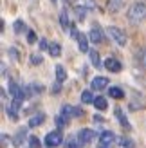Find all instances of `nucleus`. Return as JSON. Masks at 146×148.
I'll return each instance as SVG.
<instances>
[{"label":"nucleus","instance_id":"nucleus-16","mask_svg":"<svg viewBox=\"0 0 146 148\" xmlns=\"http://www.w3.org/2000/svg\"><path fill=\"white\" fill-rule=\"evenodd\" d=\"M49 54L50 56H54V58H58L61 54V47H60V43H50L49 45Z\"/></svg>","mask_w":146,"mask_h":148},{"label":"nucleus","instance_id":"nucleus-22","mask_svg":"<svg viewBox=\"0 0 146 148\" xmlns=\"http://www.w3.org/2000/svg\"><path fill=\"white\" fill-rule=\"evenodd\" d=\"M24 134H25V130H20L18 134L14 136V141H13L14 146H20V145H22V141H24Z\"/></svg>","mask_w":146,"mask_h":148},{"label":"nucleus","instance_id":"nucleus-13","mask_svg":"<svg viewBox=\"0 0 146 148\" xmlns=\"http://www.w3.org/2000/svg\"><path fill=\"white\" fill-rule=\"evenodd\" d=\"M94 107H96L98 110H106L108 103H106V99L103 98V96H96V99H94Z\"/></svg>","mask_w":146,"mask_h":148},{"label":"nucleus","instance_id":"nucleus-10","mask_svg":"<svg viewBox=\"0 0 146 148\" xmlns=\"http://www.w3.org/2000/svg\"><path fill=\"white\" fill-rule=\"evenodd\" d=\"M106 85H108V78H105V76H96L92 79V88L94 90H103Z\"/></svg>","mask_w":146,"mask_h":148},{"label":"nucleus","instance_id":"nucleus-24","mask_svg":"<svg viewBox=\"0 0 146 148\" xmlns=\"http://www.w3.org/2000/svg\"><path fill=\"white\" fill-rule=\"evenodd\" d=\"M76 14H78V20H83L85 14H87V9H85V7H81V5H78L76 7Z\"/></svg>","mask_w":146,"mask_h":148},{"label":"nucleus","instance_id":"nucleus-3","mask_svg":"<svg viewBox=\"0 0 146 148\" xmlns=\"http://www.w3.org/2000/svg\"><path fill=\"white\" fill-rule=\"evenodd\" d=\"M63 141V136L60 130H54V132H49V134L45 136V145L49 148H54V146H60Z\"/></svg>","mask_w":146,"mask_h":148},{"label":"nucleus","instance_id":"nucleus-11","mask_svg":"<svg viewBox=\"0 0 146 148\" xmlns=\"http://www.w3.org/2000/svg\"><path fill=\"white\" fill-rule=\"evenodd\" d=\"M78 45H79V51H81V53H90V51H89V36H85V34L79 33Z\"/></svg>","mask_w":146,"mask_h":148},{"label":"nucleus","instance_id":"nucleus-4","mask_svg":"<svg viewBox=\"0 0 146 148\" xmlns=\"http://www.w3.org/2000/svg\"><path fill=\"white\" fill-rule=\"evenodd\" d=\"M9 94H11V98H13V101H16V103H22L25 99V94H24V88L22 87H18L14 81H11L9 83Z\"/></svg>","mask_w":146,"mask_h":148},{"label":"nucleus","instance_id":"nucleus-1","mask_svg":"<svg viewBox=\"0 0 146 148\" xmlns=\"http://www.w3.org/2000/svg\"><path fill=\"white\" fill-rule=\"evenodd\" d=\"M126 18L130 24H141V22L146 20V2L144 0H137V2H134L132 5L128 7V11H126Z\"/></svg>","mask_w":146,"mask_h":148},{"label":"nucleus","instance_id":"nucleus-19","mask_svg":"<svg viewBox=\"0 0 146 148\" xmlns=\"http://www.w3.org/2000/svg\"><path fill=\"white\" fill-rule=\"evenodd\" d=\"M94 99H96V98H92V92L90 90H83L81 92V101L83 103H94Z\"/></svg>","mask_w":146,"mask_h":148},{"label":"nucleus","instance_id":"nucleus-26","mask_svg":"<svg viewBox=\"0 0 146 148\" xmlns=\"http://www.w3.org/2000/svg\"><path fill=\"white\" fill-rule=\"evenodd\" d=\"M42 62H43V58H42L40 54H33V56H31V63H33V65H40Z\"/></svg>","mask_w":146,"mask_h":148},{"label":"nucleus","instance_id":"nucleus-23","mask_svg":"<svg viewBox=\"0 0 146 148\" xmlns=\"http://www.w3.org/2000/svg\"><path fill=\"white\" fill-rule=\"evenodd\" d=\"M25 31V24H24V22H22V20H16V22H14V33H24Z\"/></svg>","mask_w":146,"mask_h":148},{"label":"nucleus","instance_id":"nucleus-33","mask_svg":"<svg viewBox=\"0 0 146 148\" xmlns=\"http://www.w3.org/2000/svg\"><path fill=\"white\" fill-rule=\"evenodd\" d=\"M101 148H105V146H101Z\"/></svg>","mask_w":146,"mask_h":148},{"label":"nucleus","instance_id":"nucleus-9","mask_svg":"<svg viewBox=\"0 0 146 148\" xmlns=\"http://www.w3.org/2000/svg\"><path fill=\"white\" fill-rule=\"evenodd\" d=\"M126 0H106V9L108 13H117L125 7Z\"/></svg>","mask_w":146,"mask_h":148},{"label":"nucleus","instance_id":"nucleus-21","mask_svg":"<svg viewBox=\"0 0 146 148\" xmlns=\"http://www.w3.org/2000/svg\"><path fill=\"white\" fill-rule=\"evenodd\" d=\"M137 58H139L141 67L146 69V49H141V51H139V54H137Z\"/></svg>","mask_w":146,"mask_h":148},{"label":"nucleus","instance_id":"nucleus-32","mask_svg":"<svg viewBox=\"0 0 146 148\" xmlns=\"http://www.w3.org/2000/svg\"><path fill=\"white\" fill-rule=\"evenodd\" d=\"M50 2H56V0H50Z\"/></svg>","mask_w":146,"mask_h":148},{"label":"nucleus","instance_id":"nucleus-27","mask_svg":"<svg viewBox=\"0 0 146 148\" xmlns=\"http://www.w3.org/2000/svg\"><path fill=\"white\" fill-rule=\"evenodd\" d=\"M27 42H29V43H34V42H36V33L31 31V29L27 31Z\"/></svg>","mask_w":146,"mask_h":148},{"label":"nucleus","instance_id":"nucleus-20","mask_svg":"<svg viewBox=\"0 0 146 148\" xmlns=\"http://www.w3.org/2000/svg\"><path fill=\"white\" fill-rule=\"evenodd\" d=\"M115 116H117V119L121 121V125H123V127H126V128H130V125H128V121H126V117L123 116V112H121V108H115Z\"/></svg>","mask_w":146,"mask_h":148},{"label":"nucleus","instance_id":"nucleus-5","mask_svg":"<svg viewBox=\"0 0 146 148\" xmlns=\"http://www.w3.org/2000/svg\"><path fill=\"white\" fill-rule=\"evenodd\" d=\"M89 40L92 43H101L105 40V36H103V31H101V27L99 25H94L90 29V33H89Z\"/></svg>","mask_w":146,"mask_h":148},{"label":"nucleus","instance_id":"nucleus-28","mask_svg":"<svg viewBox=\"0 0 146 148\" xmlns=\"http://www.w3.org/2000/svg\"><path fill=\"white\" fill-rule=\"evenodd\" d=\"M119 145H121V146H126V148H132V141H130V139H126V137H121V139H119Z\"/></svg>","mask_w":146,"mask_h":148},{"label":"nucleus","instance_id":"nucleus-15","mask_svg":"<svg viewBox=\"0 0 146 148\" xmlns=\"http://www.w3.org/2000/svg\"><path fill=\"white\" fill-rule=\"evenodd\" d=\"M60 22H61V27H63V31H69V29L72 27V25L69 24V16H67V11H61V14H60Z\"/></svg>","mask_w":146,"mask_h":148},{"label":"nucleus","instance_id":"nucleus-29","mask_svg":"<svg viewBox=\"0 0 146 148\" xmlns=\"http://www.w3.org/2000/svg\"><path fill=\"white\" fill-rule=\"evenodd\" d=\"M45 49H49V43H47V40H40V51H45Z\"/></svg>","mask_w":146,"mask_h":148},{"label":"nucleus","instance_id":"nucleus-31","mask_svg":"<svg viewBox=\"0 0 146 148\" xmlns=\"http://www.w3.org/2000/svg\"><path fill=\"white\" fill-rule=\"evenodd\" d=\"M5 143H7V136L4 134V136H2V146H5Z\"/></svg>","mask_w":146,"mask_h":148},{"label":"nucleus","instance_id":"nucleus-12","mask_svg":"<svg viewBox=\"0 0 146 148\" xmlns=\"http://www.w3.org/2000/svg\"><path fill=\"white\" fill-rule=\"evenodd\" d=\"M67 79V72H65L63 65H56V81L58 83H63Z\"/></svg>","mask_w":146,"mask_h":148},{"label":"nucleus","instance_id":"nucleus-30","mask_svg":"<svg viewBox=\"0 0 146 148\" xmlns=\"http://www.w3.org/2000/svg\"><path fill=\"white\" fill-rule=\"evenodd\" d=\"M60 88H61V83H58V81H56V83L53 85V94H58V92H60Z\"/></svg>","mask_w":146,"mask_h":148},{"label":"nucleus","instance_id":"nucleus-6","mask_svg":"<svg viewBox=\"0 0 146 148\" xmlns=\"http://www.w3.org/2000/svg\"><path fill=\"white\" fill-rule=\"evenodd\" d=\"M78 137H79V143L81 145H87V143H90L92 139H96V132L90 130V128H83V130H79Z\"/></svg>","mask_w":146,"mask_h":148},{"label":"nucleus","instance_id":"nucleus-18","mask_svg":"<svg viewBox=\"0 0 146 148\" xmlns=\"http://www.w3.org/2000/svg\"><path fill=\"white\" fill-rule=\"evenodd\" d=\"M90 62H92V65L94 67H101V58H99V53L98 51H90Z\"/></svg>","mask_w":146,"mask_h":148},{"label":"nucleus","instance_id":"nucleus-14","mask_svg":"<svg viewBox=\"0 0 146 148\" xmlns=\"http://www.w3.org/2000/svg\"><path fill=\"white\" fill-rule=\"evenodd\" d=\"M43 119H45V114H36L29 119V127H38V125L43 123Z\"/></svg>","mask_w":146,"mask_h":148},{"label":"nucleus","instance_id":"nucleus-17","mask_svg":"<svg viewBox=\"0 0 146 148\" xmlns=\"http://www.w3.org/2000/svg\"><path fill=\"white\" fill-rule=\"evenodd\" d=\"M108 96H112L114 99H121L123 96H125V92H123V90H121L119 87H112L110 90H108Z\"/></svg>","mask_w":146,"mask_h":148},{"label":"nucleus","instance_id":"nucleus-25","mask_svg":"<svg viewBox=\"0 0 146 148\" xmlns=\"http://www.w3.org/2000/svg\"><path fill=\"white\" fill-rule=\"evenodd\" d=\"M29 146H31V148H40V139L31 136V137H29Z\"/></svg>","mask_w":146,"mask_h":148},{"label":"nucleus","instance_id":"nucleus-2","mask_svg":"<svg viewBox=\"0 0 146 148\" xmlns=\"http://www.w3.org/2000/svg\"><path fill=\"white\" fill-rule=\"evenodd\" d=\"M106 33H108V36L117 43V45H121V47H125L126 45V34H125V31L123 29H119V27H115V25H110L106 29Z\"/></svg>","mask_w":146,"mask_h":148},{"label":"nucleus","instance_id":"nucleus-8","mask_svg":"<svg viewBox=\"0 0 146 148\" xmlns=\"http://www.w3.org/2000/svg\"><path fill=\"white\" fill-rule=\"evenodd\" d=\"M105 69L110 71V72H121L123 65H121L119 60H115V58H106L105 60Z\"/></svg>","mask_w":146,"mask_h":148},{"label":"nucleus","instance_id":"nucleus-7","mask_svg":"<svg viewBox=\"0 0 146 148\" xmlns=\"http://www.w3.org/2000/svg\"><path fill=\"white\" fill-rule=\"evenodd\" d=\"M114 139H115L114 132L106 130V132H103V134L99 136V145H101V146H105V148H108V146H112V145H114Z\"/></svg>","mask_w":146,"mask_h":148}]
</instances>
